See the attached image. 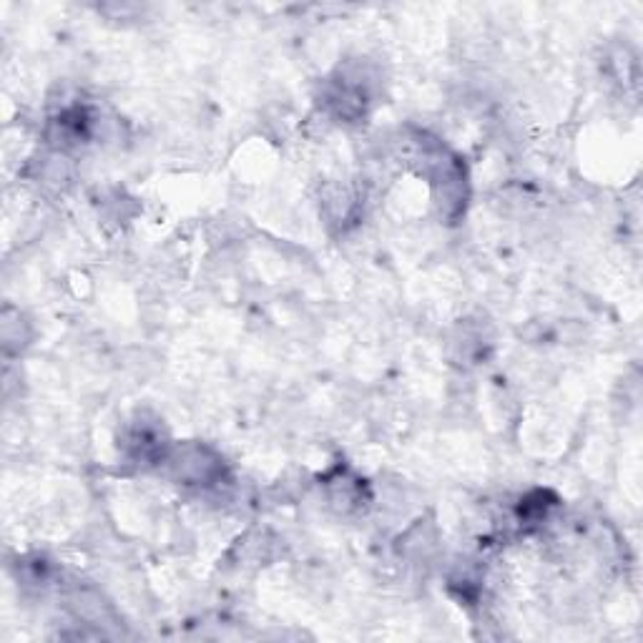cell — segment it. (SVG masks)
Masks as SVG:
<instances>
[{
	"instance_id": "6da1fadb",
	"label": "cell",
	"mask_w": 643,
	"mask_h": 643,
	"mask_svg": "<svg viewBox=\"0 0 643 643\" xmlns=\"http://www.w3.org/2000/svg\"><path fill=\"white\" fill-rule=\"evenodd\" d=\"M164 461L171 463L174 475L187 483H209L219 475V457L202 445L179 448L177 453L164 457Z\"/></svg>"
}]
</instances>
